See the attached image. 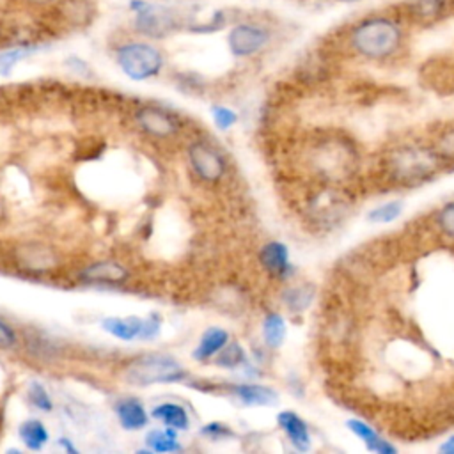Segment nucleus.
Wrapping results in <instances>:
<instances>
[{"mask_svg":"<svg viewBox=\"0 0 454 454\" xmlns=\"http://www.w3.org/2000/svg\"><path fill=\"white\" fill-rule=\"evenodd\" d=\"M401 28L388 18H369L351 32V46L367 59H383L401 46Z\"/></svg>","mask_w":454,"mask_h":454,"instance_id":"1","label":"nucleus"},{"mask_svg":"<svg viewBox=\"0 0 454 454\" xmlns=\"http://www.w3.org/2000/svg\"><path fill=\"white\" fill-rule=\"evenodd\" d=\"M438 153L420 145H403L387 158L390 177L401 184H420L433 177L438 168Z\"/></svg>","mask_w":454,"mask_h":454,"instance_id":"2","label":"nucleus"},{"mask_svg":"<svg viewBox=\"0 0 454 454\" xmlns=\"http://www.w3.org/2000/svg\"><path fill=\"white\" fill-rule=\"evenodd\" d=\"M114 60L119 69L135 82L154 78L163 69V53L147 41H122L114 48Z\"/></svg>","mask_w":454,"mask_h":454,"instance_id":"3","label":"nucleus"},{"mask_svg":"<svg viewBox=\"0 0 454 454\" xmlns=\"http://www.w3.org/2000/svg\"><path fill=\"white\" fill-rule=\"evenodd\" d=\"M186 378L184 367L170 355L151 353L131 360L126 367V380L135 387L158 383H177Z\"/></svg>","mask_w":454,"mask_h":454,"instance_id":"4","label":"nucleus"},{"mask_svg":"<svg viewBox=\"0 0 454 454\" xmlns=\"http://www.w3.org/2000/svg\"><path fill=\"white\" fill-rule=\"evenodd\" d=\"M133 30L147 39H163L179 27V14L153 0H129Z\"/></svg>","mask_w":454,"mask_h":454,"instance_id":"5","label":"nucleus"},{"mask_svg":"<svg viewBox=\"0 0 454 454\" xmlns=\"http://www.w3.org/2000/svg\"><path fill=\"white\" fill-rule=\"evenodd\" d=\"M188 161L195 176L206 183H218L225 174L223 156L204 140H197L188 147Z\"/></svg>","mask_w":454,"mask_h":454,"instance_id":"6","label":"nucleus"},{"mask_svg":"<svg viewBox=\"0 0 454 454\" xmlns=\"http://www.w3.org/2000/svg\"><path fill=\"white\" fill-rule=\"evenodd\" d=\"M137 126L153 138H170L179 131V119L163 106L144 105L135 112Z\"/></svg>","mask_w":454,"mask_h":454,"instance_id":"7","label":"nucleus"},{"mask_svg":"<svg viewBox=\"0 0 454 454\" xmlns=\"http://www.w3.org/2000/svg\"><path fill=\"white\" fill-rule=\"evenodd\" d=\"M270 39L266 28L255 23H239L229 34V48L236 57H250L261 51Z\"/></svg>","mask_w":454,"mask_h":454,"instance_id":"8","label":"nucleus"},{"mask_svg":"<svg viewBox=\"0 0 454 454\" xmlns=\"http://www.w3.org/2000/svg\"><path fill=\"white\" fill-rule=\"evenodd\" d=\"M128 268L117 261H96L80 270L78 278L89 284H112L119 286L128 280Z\"/></svg>","mask_w":454,"mask_h":454,"instance_id":"9","label":"nucleus"},{"mask_svg":"<svg viewBox=\"0 0 454 454\" xmlns=\"http://www.w3.org/2000/svg\"><path fill=\"white\" fill-rule=\"evenodd\" d=\"M277 422L280 426V429L284 431V434L287 436L289 443L300 450V452H307L312 445V438L309 433V427L305 424V420L291 410H284L277 415Z\"/></svg>","mask_w":454,"mask_h":454,"instance_id":"10","label":"nucleus"},{"mask_svg":"<svg viewBox=\"0 0 454 454\" xmlns=\"http://www.w3.org/2000/svg\"><path fill=\"white\" fill-rule=\"evenodd\" d=\"M229 392L247 406H273L278 403V394L261 383H236L229 387Z\"/></svg>","mask_w":454,"mask_h":454,"instance_id":"11","label":"nucleus"},{"mask_svg":"<svg viewBox=\"0 0 454 454\" xmlns=\"http://www.w3.org/2000/svg\"><path fill=\"white\" fill-rule=\"evenodd\" d=\"M259 261L262 268L273 277L289 275V250L282 241H268L259 252Z\"/></svg>","mask_w":454,"mask_h":454,"instance_id":"12","label":"nucleus"},{"mask_svg":"<svg viewBox=\"0 0 454 454\" xmlns=\"http://www.w3.org/2000/svg\"><path fill=\"white\" fill-rule=\"evenodd\" d=\"M115 413H117L121 426L128 431H138V429L145 427L147 420H149L144 404L135 397H124V399L117 401Z\"/></svg>","mask_w":454,"mask_h":454,"instance_id":"13","label":"nucleus"},{"mask_svg":"<svg viewBox=\"0 0 454 454\" xmlns=\"http://www.w3.org/2000/svg\"><path fill=\"white\" fill-rule=\"evenodd\" d=\"M41 44L28 39H20L9 43L7 48L0 50V74L9 76L11 71L18 66V62L28 59L32 53L39 51Z\"/></svg>","mask_w":454,"mask_h":454,"instance_id":"14","label":"nucleus"},{"mask_svg":"<svg viewBox=\"0 0 454 454\" xmlns=\"http://www.w3.org/2000/svg\"><path fill=\"white\" fill-rule=\"evenodd\" d=\"M229 342V333L227 330L220 328V326H211L207 328L200 339L197 348L193 349V358L197 362H207L211 358L216 356V353Z\"/></svg>","mask_w":454,"mask_h":454,"instance_id":"15","label":"nucleus"},{"mask_svg":"<svg viewBox=\"0 0 454 454\" xmlns=\"http://www.w3.org/2000/svg\"><path fill=\"white\" fill-rule=\"evenodd\" d=\"M346 426H348V429H349L355 436H358V438L365 443V447H367L369 450H372V452H378V454H394V452L397 450L390 442L383 440L367 422H364V420H360V419H349V420L346 422Z\"/></svg>","mask_w":454,"mask_h":454,"instance_id":"16","label":"nucleus"},{"mask_svg":"<svg viewBox=\"0 0 454 454\" xmlns=\"http://www.w3.org/2000/svg\"><path fill=\"white\" fill-rule=\"evenodd\" d=\"M142 323L144 319L129 316V317H105L101 321V328L121 339V340H133V339H140V332H142Z\"/></svg>","mask_w":454,"mask_h":454,"instance_id":"17","label":"nucleus"},{"mask_svg":"<svg viewBox=\"0 0 454 454\" xmlns=\"http://www.w3.org/2000/svg\"><path fill=\"white\" fill-rule=\"evenodd\" d=\"M151 415L163 422L167 427H172L176 431H184L190 426L188 411L184 410V406L177 403H161L153 408Z\"/></svg>","mask_w":454,"mask_h":454,"instance_id":"18","label":"nucleus"},{"mask_svg":"<svg viewBox=\"0 0 454 454\" xmlns=\"http://www.w3.org/2000/svg\"><path fill=\"white\" fill-rule=\"evenodd\" d=\"M18 434H20V440L25 443V447L30 450H41L50 440L48 429L37 419H28L21 422L18 427Z\"/></svg>","mask_w":454,"mask_h":454,"instance_id":"19","label":"nucleus"},{"mask_svg":"<svg viewBox=\"0 0 454 454\" xmlns=\"http://www.w3.org/2000/svg\"><path fill=\"white\" fill-rule=\"evenodd\" d=\"M286 321L278 312H270L266 314V317L262 319V340L268 348L277 349L284 344L286 339Z\"/></svg>","mask_w":454,"mask_h":454,"instance_id":"20","label":"nucleus"},{"mask_svg":"<svg viewBox=\"0 0 454 454\" xmlns=\"http://www.w3.org/2000/svg\"><path fill=\"white\" fill-rule=\"evenodd\" d=\"M145 443L153 452H176L181 450V443L177 440V431L172 427L151 429L145 434Z\"/></svg>","mask_w":454,"mask_h":454,"instance_id":"21","label":"nucleus"},{"mask_svg":"<svg viewBox=\"0 0 454 454\" xmlns=\"http://www.w3.org/2000/svg\"><path fill=\"white\" fill-rule=\"evenodd\" d=\"M314 287L309 286V284H301V286H293V287H287L282 294V300L286 303V307L291 310V312H303L314 300Z\"/></svg>","mask_w":454,"mask_h":454,"instance_id":"22","label":"nucleus"},{"mask_svg":"<svg viewBox=\"0 0 454 454\" xmlns=\"http://www.w3.org/2000/svg\"><path fill=\"white\" fill-rule=\"evenodd\" d=\"M247 362L245 349L238 342H227L215 356V364L223 369H236Z\"/></svg>","mask_w":454,"mask_h":454,"instance_id":"23","label":"nucleus"},{"mask_svg":"<svg viewBox=\"0 0 454 454\" xmlns=\"http://www.w3.org/2000/svg\"><path fill=\"white\" fill-rule=\"evenodd\" d=\"M404 204L401 200H388L385 204H380L378 207H374L367 218L374 223H390L394 220H397L403 213Z\"/></svg>","mask_w":454,"mask_h":454,"instance_id":"24","label":"nucleus"},{"mask_svg":"<svg viewBox=\"0 0 454 454\" xmlns=\"http://www.w3.org/2000/svg\"><path fill=\"white\" fill-rule=\"evenodd\" d=\"M28 399H30V403H32L37 410H41V411H51V408H53V403H51L50 394H48L46 388H44L41 383H37V381H30V385H28Z\"/></svg>","mask_w":454,"mask_h":454,"instance_id":"25","label":"nucleus"},{"mask_svg":"<svg viewBox=\"0 0 454 454\" xmlns=\"http://www.w3.org/2000/svg\"><path fill=\"white\" fill-rule=\"evenodd\" d=\"M211 115H213V121H215L216 128L222 129V131L229 129V128H231L232 124H236V121H238L236 112L231 110L229 106H223V105H215V106L211 108Z\"/></svg>","mask_w":454,"mask_h":454,"instance_id":"26","label":"nucleus"},{"mask_svg":"<svg viewBox=\"0 0 454 454\" xmlns=\"http://www.w3.org/2000/svg\"><path fill=\"white\" fill-rule=\"evenodd\" d=\"M436 223L445 236L454 238V200L442 206L436 215Z\"/></svg>","mask_w":454,"mask_h":454,"instance_id":"27","label":"nucleus"},{"mask_svg":"<svg viewBox=\"0 0 454 454\" xmlns=\"http://www.w3.org/2000/svg\"><path fill=\"white\" fill-rule=\"evenodd\" d=\"M200 434L211 438V440H223V438H229L234 434V431L227 426V424H222V422H209L206 424L202 429H200Z\"/></svg>","mask_w":454,"mask_h":454,"instance_id":"28","label":"nucleus"},{"mask_svg":"<svg viewBox=\"0 0 454 454\" xmlns=\"http://www.w3.org/2000/svg\"><path fill=\"white\" fill-rule=\"evenodd\" d=\"M438 156L440 158H449V160H454V128L450 129H445L442 133V137L438 138Z\"/></svg>","mask_w":454,"mask_h":454,"instance_id":"29","label":"nucleus"},{"mask_svg":"<svg viewBox=\"0 0 454 454\" xmlns=\"http://www.w3.org/2000/svg\"><path fill=\"white\" fill-rule=\"evenodd\" d=\"M158 333H160V317L158 316H149L147 319H144L140 339L149 340V339L156 337Z\"/></svg>","mask_w":454,"mask_h":454,"instance_id":"30","label":"nucleus"},{"mask_svg":"<svg viewBox=\"0 0 454 454\" xmlns=\"http://www.w3.org/2000/svg\"><path fill=\"white\" fill-rule=\"evenodd\" d=\"M16 344L14 330L0 319V349H11Z\"/></svg>","mask_w":454,"mask_h":454,"instance_id":"31","label":"nucleus"},{"mask_svg":"<svg viewBox=\"0 0 454 454\" xmlns=\"http://www.w3.org/2000/svg\"><path fill=\"white\" fill-rule=\"evenodd\" d=\"M60 0H16V4H20L21 7H27V9H34V11H41L46 9L50 11L51 7H55Z\"/></svg>","mask_w":454,"mask_h":454,"instance_id":"32","label":"nucleus"},{"mask_svg":"<svg viewBox=\"0 0 454 454\" xmlns=\"http://www.w3.org/2000/svg\"><path fill=\"white\" fill-rule=\"evenodd\" d=\"M66 66H67L73 73H76V74H80V76H89V74H90L89 64H87L85 60H82L80 57H69V59L66 60Z\"/></svg>","mask_w":454,"mask_h":454,"instance_id":"33","label":"nucleus"},{"mask_svg":"<svg viewBox=\"0 0 454 454\" xmlns=\"http://www.w3.org/2000/svg\"><path fill=\"white\" fill-rule=\"evenodd\" d=\"M440 452H443V454H454V434L449 436V438L440 445Z\"/></svg>","mask_w":454,"mask_h":454,"instance_id":"34","label":"nucleus"},{"mask_svg":"<svg viewBox=\"0 0 454 454\" xmlns=\"http://www.w3.org/2000/svg\"><path fill=\"white\" fill-rule=\"evenodd\" d=\"M59 443H60V445H64L67 452H78V450L73 447V443H71L67 438H60V442H59Z\"/></svg>","mask_w":454,"mask_h":454,"instance_id":"35","label":"nucleus"},{"mask_svg":"<svg viewBox=\"0 0 454 454\" xmlns=\"http://www.w3.org/2000/svg\"><path fill=\"white\" fill-rule=\"evenodd\" d=\"M339 2H356V0H339Z\"/></svg>","mask_w":454,"mask_h":454,"instance_id":"36","label":"nucleus"}]
</instances>
